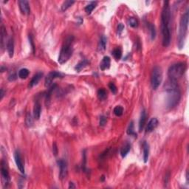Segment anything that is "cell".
<instances>
[{"mask_svg": "<svg viewBox=\"0 0 189 189\" xmlns=\"http://www.w3.org/2000/svg\"><path fill=\"white\" fill-rule=\"evenodd\" d=\"M158 123H159V121H158V118H151V120L148 121V124H147L146 128V132H151L152 131H154L157 128V126H158Z\"/></svg>", "mask_w": 189, "mask_h": 189, "instance_id": "cell-12", "label": "cell"}, {"mask_svg": "<svg viewBox=\"0 0 189 189\" xmlns=\"http://www.w3.org/2000/svg\"><path fill=\"white\" fill-rule=\"evenodd\" d=\"M113 112L114 114H115L116 116L120 117L123 114V108L121 106H116L114 108Z\"/></svg>", "mask_w": 189, "mask_h": 189, "instance_id": "cell-31", "label": "cell"}, {"mask_svg": "<svg viewBox=\"0 0 189 189\" xmlns=\"http://www.w3.org/2000/svg\"><path fill=\"white\" fill-rule=\"evenodd\" d=\"M21 13L24 15H29L30 13V8L29 2L26 0H20L18 2Z\"/></svg>", "mask_w": 189, "mask_h": 189, "instance_id": "cell-11", "label": "cell"}, {"mask_svg": "<svg viewBox=\"0 0 189 189\" xmlns=\"http://www.w3.org/2000/svg\"><path fill=\"white\" fill-rule=\"evenodd\" d=\"M112 54L116 60H119V59H120V58H121L122 56L121 49L119 48V47H117V48H115V49L112 51Z\"/></svg>", "mask_w": 189, "mask_h": 189, "instance_id": "cell-28", "label": "cell"}, {"mask_svg": "<svg viewBox=\"0 0 189 189\" xmlns=\"http://www.w3.org/2000/svg\"><path fill=\"white\" fill-rule=\"evenodd\" d=\"M69 188H76V186L74 185L73 183H69Z\"/></svg>", "mask_w": 189, "mask_h": 189, "instance_id": "cell-41", "label": "cell"}, {"mask_svg": "<svg viewBox=\"0 0 189 189\" xmlns=\"http://www.w3.org/2000/svg\"><path fill=\"white\" fill-rule=\"evenodd\" d=\"M143 147H144V161L146 163L148 162V157H149V145L146 141H144Z\"/></svg>", "mask_w": 189, "mask_h": 189, "instance_id": "cell-18", "label": "cell"}, {"mask_svg": "<svg viewBox=\"0 0 189 189\" xmlns=\"http://www.w3.org/2000/svg\"><path fill=\"white\" fill-rule=\"evenodd\" d=\"M42 76H43L42 73H37L36 74L34 75L33 78H32L31 80H30V84H29V87H30V88H32V87H33L34 86L37 85L38 82H39V80H41V78H42Z\"/></svg>", "mask_w": 189, "mask_h": 189, "instance_id": "cell-15", "label": "cell"}, {"mask_svg": "<svg viewBox=\"0 0 189 189\" xmlns=\"http://www.w3.org/2000/svg\"><path fill=\"white\" fill-rule=\"evenodd\" d=\"M109 87L110 89L111 92H112L113 94H116L117 93V87L115 86V84H114L113 82H110L109 84Z\"/></svg>", "mask_w": 189, "mask_h": 189, "instance_id": "cell-34", "label": "cell"}, {"mask_svg": "<svg viewBox=\"0 0 189 189\" xmlns=\"http://www.w3.org/2000/svg\"><path fill=\"white\" fill-rule=\"evenodd\" d=\"M14 160H15V162H16V166H17L19 172H20L22 174H24V172H25L24 165L23 161H22V156H21L20 155V152H19L18 150H16V151L14 152Z\"/></svg>", "mask_w": 189, "mask_h": 189, "instance_id": "cell-10", "label": "cell"}, {"mask_svg": "<svg viewBox=\"0 0 189 189\" xmlns=\"http://www.w3.org/2000/svg\"><path fill=\"white\" fill-rule=\"evenodd\" d=\"M130 150H131V144L127 142L123 146V147L120 149V155H121L122 158H124L128 155V153L129 152Z\"/></svg>", "mask_w": 189, "mask_h": 189, "instance_id": "cell-19", "label": "cell"}, {"mask_svg": "<svg viewBox=\"0 0 189 189\" xmlns=\"http://www.w3.org/2000/svg\"><path fill=\"white\" fill-rule=\"evenodd\" d=\"M127 134H129V135L137 137V134H136V132L134 130V123H133V121H131L129 123V127H128L127 129Z\"/></svg>", "mask_w": 189, "mask_h": 189, "instance_id": "cell-29", "label": "cell"}, {"mask_svg": "<svg viewBox=\"0 0 189 189\" xmlns=\"http://www.w3.org/2000/svg\"><path fill=\"white\" fill-rule=\"evenodd\" d=\"M41 104L39 103V101H36L35 102L34 107H33V116L36 120H38L41 116Z\"/></svg>", "mask_w": 189, "mask_h": 189, "instance_id": "cell-13", "label": "cell"}, {"mask_svg": "<svg viewBox=\"0 0 189 189\" xmlns=\"http://www.w3.org/2000/svg\"><path fill=\"white\" fill-rule=\"evenodd\" d=\"M29 74H30V71L27 69V68H23V69H21L19 71V77L21 79H25L28 77Z\"/></svg>", "mask_w": 189, "mask_h": 189, "instance_id": "cell-24", "label": "cell"}, {"mask_svg": "<svg viewBox=\"0 0 189 189\" xmlns=\"http://www.w3.org/2000/svg\"><path fill=\"white\" fill-rule=\"evenodd\" d=\"M73 41H74V37L73 36H69L64 41L58 59V62L62 64L66 63L73 55Z\"/></svg>", "mask_w": 189, "mask_h": 189, "instance_id": "cell-4", "label": "cell"}, {"mask_svg": "<svg viewBox=\"0 0 189 189\" xmlns=\"http://www.w3.org/2000/svg\"><path fill=\"white\" fill-rule=\"evenodd\" d=\"M29 41H30V44H31V47H32V50H33V52H35V46H34V44H33V38H32L31 35H29Z\"/></svg>", "mask_w": 189, "mask_h": 189, "instance_id": "cell-38", "label": "cell"}, {"mask_svg": "<svg viewBox=\"0 0 189 189\" xmlns=\"http://www.w3.org/2000/svg\"><path fill=\"white\" fill-rule=\"evenodd\" d=\"M186 64L185 62H180L172 65L168 70V77L169 80L177 81L183 77L186 70Z\"/></svg>", "mask_w": 189, "mask_h": 189, "instance_id": "cell-5", "label": "cell"}, {"mask_svg": "<svg viewBox=\"0 0 189 189\" xmlns=\"http://www.w3.org/2000/svg\"><path fill=\"white\" fill-rule=\"evenodd\" d=\"M52 152H53L55 156H56V155H58V148H57V145L55 143H54V144H52Z\"/></svg>", "mask_w": 189, "mask_h": 189, "instance_id": "cell-37", "label": "cell"}, {"mask_svg": "<svg viewBox=\"0 0 189 189\" xmlns=\"http://www.w3.org/2000/svg\"><path fill=\"white\" fill-rule=\"evenodd\" d=\"M0 94H1V97H0V99L2 100L4 97V94H5V92H4V90L2 89H1L0 90Z\"/></svg>", "mask_w": 189, "mask_h": 189, "instance_id": "cell-40", "label": "cell"}, {"mask_svg": "<svg viewBox=\"0 0 189 189\" xmlns=\"http://www.w3.org/2000/svg\"><path fill=\"white\" fill-rule=\"evenodd\" d=\"M188 18L189 13L188 9L186 10L182 16L180 22V27H179L178 37H177V45L179 49L182 50L184 47L185 41L186 38V35L188 32Z\"/></svg>", "mask_w": 189, "mask_h": 189, "instance_id": "cell-3", "label": "cell"}, {"mask_svg": "<svg viewBox=\"0 0 189 189\" xmlns=\"http://www.w3.org/2000/svg\"><path fill=\"white\" fill-rule=\"evenodd\" d=\"M75 3L74 1H71V0H66L65 2H63V4L62 5V10L65 11L68 9L69 8H70L73 4Z\"/></svg>", "mask_w": 189, "mask_h": 189, "instance_id": "cell-30", "label": "cell"}, {"mask_svg": "<svg viewBox=\"0 0 189 189\" xmlns=\"http://www.w3.org/2000/svg\"><path fill=\"white\" fill-rule=\"evenodd\" d=\"M106 42H107V38L105 36H102L100 39L99 43L98 45V49L99 51H104L106 50Z\"/></svg>", "mask_w": 189, "mask_h": 189, "instance_id": "cell-20", "label": "cell"}, {"mask_svg": "<svg viewBox=\"0 0 189 189\" xmlns=\"http://www.w3.org/2000/svg\"><path fill=\"white\" fill-rule=\"evenodd\" d=\"M8 79H9L10 80H14L16 79V76L15 74H13V75H10L9 77H8Z\"/></svg>", "mask_w": 189, "mask_h": 189, "instance_id": "cell-39", "label": "cell"}, {"mask_svg": "<svg viewBox=\"0 0 189 189\" xmlns=\"http://www.w3.org/2000/svg\"><path fill=\"white\" fill-rule=\"evenodd\" d=\"M55 87H56V85H55V84H54L53 86H51L50 89H49L48 92H47V94H46V104H47V105H48V104H49L50 101L51 94H52V91H53Z\"/></svg>", "mask_w": 189, "mask_h": 189, "instance_id": "cell-32", "label": "cell"}, {"mask_svg": "<svg viewBox=\"0 0 189 189\" xmlns=\"http://www.w3.org/2000/svg\"><path fill=\"white\" fill-rule=\"evenodd\" d=\"M97 5V2H91L89 5H87L85 7V11L87 14H90L92 13V11L95 8Z\"/></svg>", "mask_w": 189, "mask_h": 189, "instance_id": "cell-27", "label": "cell"}, {"mask_svg": "<svg viewBox=\"0 0 189 189\" xmlns=\"http://www.w3.org/2000/svg\"><path fill=\"white\" fill-rule=\"evenodd\" d=\"M166 92V106L169 109H173L178 105L181 98V92L177 84V81L169 80L165 84Z\"/></svg>", "mask_w": 189, "mask_h": 189, "instance_id": "cell-2", "label": "cell"}, {"mask_svg": "<svg viewBox=\"0 0 189 189\" xmlns=\"http://www.w3.org/2000/svg\"><path fill=\"white\" fill-rule=\"evenodd\" d=\"M161 31L162 36V46L168 47L171 43V10L169 2H164L163 8L161 13Z\"/></svg>", "mask_w": 189, "mask_h": 189, "instance_id": "cell-1", "label": "cell"}, {"mask_svg": "<svg viewBox=\"0 0 189 189\" xmlns=\"http://www.w3.org/2000/svg\"><path fill=\"white\" fill-rule=\"evenodd\" d=\"M0 37H1V47L2 48H4L5 44V41H6V36H7V32L5 30V27L2 24L1 26V31H0Z\"/></svg>", "mask_w": 189, "mask_h": 189, "instance_id": "cell-21", "label": "cell"}, {"mask_svg": "<svg viewBox=\"0 0 189 189\" xmlns=\"http://www.w3.org/2000/svg\"><path fill=\"white\" fill-rule=\"evenodd\" d=\"M1 174H2V180L3 182V186L8 187L10 184V175L8 172V168L6 165V162L2 160L1 162Z\"/></svg>", "mask_w": 189, "mask_h": 189, "instance_id": "cell-7", "label": "cell"}, {"mask_svg": "<svg viewBox=\"0 0 189 189\" xmlns=\"http://www.w3.org/2000/svg\"><path fill=\"white\" fill-rule=\"evenodd\" d=\"M106 123V118L105 116H104V115H102L100 118V126H105Z\"/></svg>", "mask_w": 189, "mask_h": 189, "instance_id": "cell-35", "label": "cell"}, {"mask_svg": "<svg viewBox=\"0 0 189 189\" xmlns=\"http://www.w3.org/2000/svg\"><path fill=\"white\" fill-rule=\"evenodd\" d=\"M89 64H90V62H89L88 61L86 60V59H84V60L80 62L77 65H76L75 69H76V70L77 71V72H80L81 69H83L85 66H87Z\"/></svg>", "mask_w": 189, "mask_h": 189, "instance_id": "cell-23", "label": "cell"}, {"mask_svg": "<svg viewBox=\"0 0 189 189\" xmlns=\"http://www.w3.org/2000/svg\"><path fill=\"white\" fill-rule=\"evenodd\" d=\"M111 60L109 56H104L103 58L102 61H101V64H100V68L101 70H105V69H109L110 66Z\"/></svg>", "mask_w": 189, "mask_h": 189, "instance_id": "cell-17", "label": "cell"}, {"mask_svg": "<svg viewBox=\"0 0 189 189\" xmlns=\"http://www.w3.org/2000/svg\"><path fill=\"white\" fill-rule=\"evenodd\" d=\"M63 74H62L61 73H58V72H56V71H52V72H50L49 74L47 75V77L45 78V83H44V85L47 88H49L52 86V82L55 80V78H62L63 77Z\"/></svg>", "mask_w": 189, "mask_h": 189, "instance_id": "cell-8", "label": "cell"}, {"mask_svg": "<svg viewBox=\"0 0 189 189\" xmlns=\"http://www.w3.org/2000/svg\"><path fill=\"white\" fill-rule=\"evenodd\" d=\"M147 27L149 30L150 36H151V40H154L155 38V36H156V30H155V25L152 23L147 22Z\"/></svg>", "mask_w": 189, "mask_h": 189, "instance_id": "cell-22", "label": "cell"}, {"mask_svg": "<svg viewBox=\"0 0 189 189\" xmlns=\"http://www.w3.org/2000/svg\"><path fill=\"white\" fill-rule=\"evenodd\" d=\"M128 23H129V26H131L132 27H137V25H138L137 19L134 17L129 18V20H128Z\"/></svg>", "mask_w": 189, "mask_h": 189, "instance_id": "cell-33", "label": "cell"}, {"mask_svg": "<svg viewBox=\"0 0 189 189\" xmlns=\"http://www.w3.org/2000/svg\"><path fill=\"white\" fill-rule=\"evenodd\" d=\"M97 94H98V99L101 100V101H104V100H105L106 98V96H107L106 91L105 89L104 88L99 89V90H98V93H97Z\"/></svg>", "mask_w": 189, "mask_h": 189, "instance_id": "cell-25", "label": "cell"}, {"mask_svg": "<svg viewBox=\"0 0 189 189\" xmlns=\"http://www.w3.org/2000/svg\"><path fill=\"white\" fill-rule=\"evenodd\" d=\"M25 124L27 127H32L33 125V120L30 112H27L25 117Z\"/></svg>", "mask_w": 189, "mask_h": 189, "instance_id": "cell-26", "label": "cell"}, {"mask_svg": "<svg viewBox=\"0 0 189 189\" xmlns=\"http://www.w3.org/2000/svg\"><path fill=\"white\" fill-rule=\"evenodd\" d=\"M117 30H118V34H119V35L121 34V33L123 32V30H124V25H123V24L122 23L118 24V28H117Z\"/></svg>", "mask_w": 189, "mask_h": 189, "instance_id": "cell-36", "label": "cell"}, {"mask_svg": "<svg viewBox=\"0 0 189 189\" xmlns=\"http://www.w3.org/2000/svg\"><path fill=\"white\" fill-rule=\"evenodd\" d=\"M58 166H59V178L61 180H64L68 174V167H67V162L65 160L61 159L58 161Z\"/></svg>", "mask_w": 189, "mask_h": 189, "instance_id": "cell-9", "label": "cell"}, {"mask_svg": "<svg viewBox=\"0 0 189 189\" xmlns=\"http://www.w3.org/2000/svg\"><path fill=\"white\" fill-rule=\"evenodd\" d=\"M162 80V72L160 66L153 68L151 74V85L154 90H156L160 86Z\"/></svg>", "mask_w": 189, "mask_h": 189, "instance_id": "cell-6", "label": "cell"}, {"mask_svg": "<svg viewBox=\"0 0 189 189\" xmlns=\"http://www.w3.org/2000/svg\"><path fill=\"white\" fill-rule=\"evenodd\" d=\"M7 50L10 58H12L14 54V41L12 37H10L7 42Z\"/></svg>", "mask_w": 189, "mask_h": 189, "instance_id": "cell-14", "label": "cell"}, {"mask_svg": "<svg viewBox=\"0 0 189 189\" xmlns=\"http://www.w3.org/2000/svg\"><path fill=\"white\" fill-rule=\"evenodd\" d=\"M146 121V112L145 109H144L141 112L140 120H139V131L140 132L143 131V129L145 126Z\"/></svg>", "mask_w": 189, "mask_h": 189, "instance_id": "cell-16", "label": "cell"}]
</instances>
